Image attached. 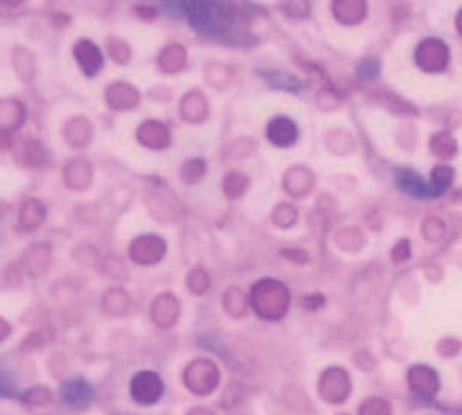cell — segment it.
I'll use <instances>...</instances> for the list:
<instances>
[{
	"mask_svg": "<svg viewBox=\"0 0 462 415\" xmlns=\"http://www.w3.org/2000/svg\"><path fill=\"white\" fill-rule=\"evenodd\" d=\"M395 180L397 185H400L402 192L411 194V197L415 198H431L433 194H436L433 192V185H427V180H424L418 171L406 170V167L395 171Z\"/></svg>",
	"mask_w": 462,
	"mask_h": 415,
	"instance_id": "1",
	"label": "cell"
},
{
	"mask_svg": "<svg viewBox=\"0 0 462 415\" xmlns=\"http://www.w3.org/2000/svg\"><path fill=\"white\" fill-rule=\"evenodd\" d=\"M134 395L138 401H153L161 395V382L153 373H143L134 382Z\"/></svg>",
	"mask_w": 462,
	"mask_h": 415,
	"instance_id": "2",
	"label": "cell"
},
{
	"mask_svg": "<svg viewBox=\"0 0 462 415\" xmlns=\"http://www.w3.org/2000/svg\"><path fill=\"white\" fill-rule=\"evenodd\" d=\"M269 138L273 140L275 144H280V147L291 144L293 140H296V126H293V122L287 120V117H278V120L271 122Z\"/></svg>",
	"mask_w": 462,
	"mask_h": 415,
	"instance_id": "3",
	"label": "cell"
},
{
	"mask_svg": "<svg viewBox=\"0 0 462 415\" xmlns=\"http://www.w3.org/2000/svg\"><path fill=\"white\" fill-rule=\"evenodd\" d=\"M90 397H93V391H90L88 383L81 382V379L68 382L66 386H63V400H66L68 404L84 406V404H88Z\"/></svg>",
	"mask_w": 462,
	"mask_h": 415,
	"instance_id": "4",
	"label": "cell"
}]
</instances>
